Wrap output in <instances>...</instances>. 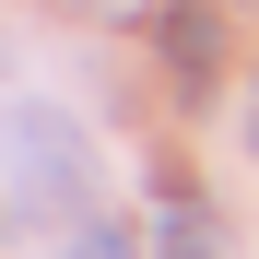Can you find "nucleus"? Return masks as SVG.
I'll use <instances>...</instances> for the list:
<instances>
[{"label":"nucleus","instance_id":"obj_1","mask_svg":"<svg viewBox=\"0 0 259 259\" xmlns=\"http://www.w3.org/2000/svg\"><path fill=\"white\" fill-rule=\"evenodd\" d=\"M0 189H12L24 224H71L95 200V142L59 118V106H12L0 118Z\"/></svg>","mask_w":259,"mask_h":259},{"label":"nucleus","instance_id":"obj_2","mask_svg":"<svg viewBox=\"0 0 259 259\" xmlns=\"http://www.w3.org/2000/svg\"><path fill=\"white\" fill-rule=\"evenodd\" d=\"M165 48H177V71H212V48H224V35H212L200 0H177V12H165Z\"/></svg>","mask_w":259,"mask_h":259},{"label":"nucleus","instance_id":"obj_3","mask_svg":"<svg viewBox=\"0 0 259 259\" xmlns=\"http://www.w3.org/2000/svg\"><path fill=\"white\" fill-rule=\"evenodd\" d=\"M59 259H130V236H118V224H82V236H71Z\"/></svg>","mask_w":259,"mask_h":259},{"label":"nucleus","instance_id":"obj_4","mask_svg":"<svg viewBox=\"0 0 259 259\" xmlns=\"http://www.w3.org/2000/svg\"><path fill=\"white\" fill-rule=\"evenodd\" d=\"M95 12H106V0H95Z\"/></svg>","mask_w":259,"mask_h":259}]
</instances>
